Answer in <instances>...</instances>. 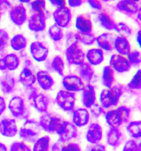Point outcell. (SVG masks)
<instances>
[{
    "label": "cell",
    "instance_id": "cell-1",
    "mask_svg": "<svg viewBox=\"0 0 141 151\" xmlns=\"http://www.w3.org/2000/svg\"><path fill=\"white\" fill-rule=\"evenodd\" d=\"M130 115L131 109L128 107L121 106L106 113V122L111 127L119 128L122 124L128 122Z\"/></svg>",
    "mask_w": 141,
    "mask_h": 151
},
{
    "label": "cell",
    "instance_id": "cell-2",
    "mask_svg": "<svg viewBox=\"0 0 141 151\" xmlns=\"http://www.w3.org/2000/svg\"><path fill=\"white\" fill-rule=\"evenodd\" d=\"M123 93L121 86L113 85L109 88L103 89L100 95V102L101 106L105 109L116 106Z\"/></svg>",
    "mask_w": 141,
    "mask_h": 151
},
{
    "label": "cell",
    "instance_id": "cell-3",
    "mask_svg": "<svg viewBox=\"0 0 141 151\" xmlns=\"http://www.w3.org/2000/svg\"><path fill=\"white\" fill-rule=\"evenodd\" d=\"M40 132L39 122L34 119H28L19 129V136L26 142L34 143L39 138Z\"/></svg>",
    "mask_w": 141,
    "mask_h": 151
},
{
    "label": "cell",
    "instance_id": "cell-4",
    "mask_svg": "<svg viewBox=\"0 0 141 151\" xmlns=\"http://www.w3.org/2000/svg\"><path fill=\"white\" fill-rule=\"evenodd\" d=\"M63 120L56 115L46 112L41 116L39 124L44 131L49 133H56Z\"/></svg>",
    "mask_w": 141,
    "mask_h": 151
},
{
    "label": "cell",
    "instance_id": "cell-5",
    "mask_svg": "<svg viewBox=\"0 0 141 151\" xmlns=\"http://www.w3.org/2000/svg\"><path fill=\"white\" fill-rule=\"evenodd\" d=\"M31 105L40 113H46L48 111L49 101L47 96L33 88L28 96Z\"/></svg>",
    "mask_w": 141,
    "mask_h": 151
},
{
    "label": "cell",
    "instance_id": "cell-6",
    "mask_svg": "<svg viewBox=\"0 0 141 151\" xmlns=\"http://www.w3.org/2000/svg\"><path fill=\"white\" fill-rule=\"evenodd\" d=\"M8 108L13 117L22 119L26 118L29 114L24 100L21 96H15L9 102Z\"/></svg>",
    "mask_w": 141,
    "mask_h": 151
},
{
    "label": "cell",
    "instance_id": "cell-7",
    "mask_svg": "<svg viewBox=\"0 0 141 151\" xmlns=\"http://www.w3.org/2000/svg\"><path fill=\"white\" fill-rule=\"evenodd\" d=\"M75 93L67 90L59 91L55 98L57 105L63 111L68 112L75 110Z\"/></svg>",
    "mask_w": 141,
    "mask_h": 151
},
{
    "label": "cell",
    "instance_id": "cell-8",
    "mask_svg": "<svg viewBox=\"0 0 141 151\" xmlns=\"http://www.w3.org/2000/svg\"><path fill=\"white\" fill-rule=\"evenodd\" d=\"M58 135V141L69 142L78 136L77 127L72 122L63 120L56 132Z\"/></svg>",
    "mask_w": 141,
    "mask_h": 151
},
{
    "label": "cell",
    "instance_id": "cell-9",
    "mask_svg": "<svg viewBox=\"0 0 141 151\" xmlns=\"http://www.w3.org/2000/svg\"><path fill=\"white\" fill-rule=\"evenodd\" d=\"M66 57L70 64L79 65L83 63L85 54L76 42L70 45L66 49Z\"/></svg>",
    "mask_w": 141,
    "mask_h": 151
},
{
    "label": "cell",
    "instance_id": "cell-10",
    "mask_svg": "<svg viewBox=\"0 0 141 151\" xmlns=\"http://www.w3.org/2000/svg\"><path fill=\"white\" fill-rule=\"evenodd\" d=\"M62 85L66 90L70 92H79L83 90L85 86L83 80L78 76L69 75L62 79Z\"/></svg>",
    "mask_w": 141,
    "mask_h": 151
},
{
    "label": "cell",
    "instance_id": "cell-11",
    "mask_svg": "<svg viewBox=\"0 0 141 151\" xmlns=\"http://www.w3.org/2000/svg\"><path fill=\"white\" fill-rule=\"evenodd\" d=\"M53 15L56 24L61 28L67 27L70 22L72 17L70 9L65 6L57 7Z\"/></svg>",
    "mask_w": 141,
    "mask_h": 151
},
{
    "label": "cell",
    "instance_id": "cell-12",
    "mask_svg": "<svg viewBox=\"0 0 141 151\" xmlns=\"http://www.w3.org/2000/svg\"><path fill=\"white\" fill-rule=\"evenodd\" d=\"M9 16L14 24L18 26H22L26 21V9L22 4L16 5L9 10Z\"/></svg>",
    "mask_w": 141,
    "mask_h": 151
},
{
    "label": "cell",
    "instance_id": "cell-13",
    "mask_svg": "<svg viewBox=\"0 0 141 151\" xmlns=\"http://www.w3.org/2000/svg\"><path fill=\"white\" fill-rule=\"evenodd\" d=\"M18 132L16 121L13 119L6 118L0 121V134L6 137H13Z\"/></svg>",
    "mask_w": 141,
    "mask_h": 151
},
{
    "label": "cell",
    "instance_id": "cell-14",
    "mask_svg": "<svg viewBox=\"0 0 141 151\" xmlns=\"http://www.w3.org/2000/svg\"><path fill=\"white\" fill-rule=\"evenodd\" d=\"M110 66L113 70L119 73L129 71L131 65L127 59L120 54H114L110 59Z\"/></svg>",
    "mask_w": 141,
    "mask_h": 151
},
{
    "label": "cell",
    "instance_id": "cell-15",
    "mask_svg": "<svg viewBox=\"0 0 141 151\" xmlns=\"http://www.w3.org/2000/svg\"><path fill=\"white\" fill-rule=\"evenodd\" d=\"M19 59L16 54H8L0 58V70H15L19 67Z\"/></svg>",
    "mask_w": 141,
    "mask_h": 151
},
{
    "label": "cell",
    "instance_id": "cell-16",
    "mask_svg": "<svg viewBox=\"0 0 141 151\" xmlns=\"http://www.w3.org/2000/svg\"><path fill=\"white\" fill-rule=\"evenodd\" d=\"M103 132L101 126L97 123H92L88 127L86 139L88 142L92 144L100 143L103 139Z\"/></svg>",
    "mask_w": 141,
    "mask_h": 151
},
{
    "label": "cell",
    "instance_id": "cell-17",
    "mask_svg": "<svg viewBox=\"0 0 141 151\" xmlns=\"http://www.w3.org/2000/svg\"><path fill=\"white\" fill-rule=\"evenodd\" d=\"M30 51L32 57L38 62L44 61L48 54V49L39 42H34L31 44Z\"/></svg>",
    "mask_w": 141,
    "mask_h": 151
},
{
    "label": "cell",
    "instance_id": "cell-18",
    "mask_svg": "<svg viewBox=\"0 0 141 151\" xmlns=\"http://www.w3.org/2000/svg\"><path fill=\"white\" fill-rule=\"evenodd\" d=\"M82 91V103L85 107L89 109L96 101L97 95L95 88L92 85L87 83Z\"/></svg>",
    "mask_w": 141,
    "mask_h": 151
},
{
    "label": "cell",
    "instance_id": "cell-19",
    "mask_svg": "<svg viewBox=\"0 0 141 151\" xmlns=\"http://www.w3.org/2000/svg\"><path fill=\"white\" fill-rule=\"evenodd\" d=\"M90 119V114L85 108H78L73 111L72 121L76 127H83L87 124Z\"/></svg>",
    "mask_w": 141,
    "mask_h": 151
},
{
    "label": "cell",
    "instance_id": "cell-20",
    "mask_svg": "<svg viewBox=\"0 0 141 151\" xmlns=\"http://www.w3.org/2000/svg\"><path fill=\"white\" fill-rule=\"evenodd\" d=\"M106 142L108 145L117 148L122 142V133L119 128L111 127L106 133Z\"/></svg>",
    "mask_w": 141,
    "mask_h": 151
},
{
    "label": "cell",
    "instance_id": "cell-21",
    "mask_svg": "<svg viewBox=\"0 0 141 151\" xmlns=\"http://www.w3.org/2000/svg\"><path fill=\"white\" fill-rule=\"evenodd\" d=\"M45 20V16L35 13L31 16L28 20V28L32 31H42L46 27Z\"/></svg>",
    "mask_w": 141,
    "mask_h": 151
},
{
    "label": "cell",
    "instance_id": "cell-22",
    "mask_svg": "<svg viewBox=\"0 0 141 151\" xmlns=\"http://www.w3.org/2000/svg\"><path fill=\"white\" fill-rule=\"evenodd\" d=\"M36 79L40 88L44 90H49L54 84L53 78L48 71L40 70L36 73Z\"/></svg>",
    "mask_w": 141,
    "mask_h": 151
},
{
    "label": "cell",
    "instance_id": "cell-23",
    "mask_svg": "<svg viewBox=\"0 0 141 151\" xmlns=\"http://www.w3.org/2000/svg\"><path fill=\"white\" fill-rule=\"evenodd\" d=\"M116 7L120 12L127 14H135L138 11V6L133 0H121Z\"/></svg>",
    "mask_w": 141,
    "mask_h": 151
},
{
    "label": "cell",
    "instance_id": "cell-24",
    "mask_svg": "<svg viewBox=\"0 0 141 151\" xmlns=\"http://www.w3.org/2000/svg\"><path fill=\"white\" fill-rule=\"evenodd\" d=\"M19 81L24 87L31 88L36 81V76L29 69L25 68L19 74Z\"/></svg>",
    "mask_w": 141,
    "mask_h": 151
},
{
    "label": "cell",
    "instance_id": "cell-25",
    "mask_svg": "<svg viewBox=\"0 0 141 151\" xmlns=\"http://www.w3.org/2000/svg\"><path fill=\"white\" fill-rule=\"evenodd\" d=\"M98 45L102 49L111 51L114 48L115 39L112 34L103 33L96 38Z\"/></svg>",
    "mask_w": 141,
    "mask_h": 151
},
{
    "label": "cell",
    "instance_id": "cell-26",
    "mask_svg": "<svg viewBox=\"0 0 141 151\" xmlns=\"http://www.w3.org/2000/svg\"><path fill=\"white\" fill-rule=\"evenodd\" d=\"M16 87V80L13 76L6 74L0 81V88L4 94H10L14 91Z\"/></svg>",
    "mask_w": 141,
    "mask_h": 151
},
{
    "label": "cell",
    "instance_id": "cell-27",
    "mask_svg": "<svg viewBox=\"0 0 141 151\" xmlns=\"http://www.w3.org/2000/svg\"><path fill=\"white\" fill-rule=\"evenodd\" d=\"M75 27L83 33H90L92 30V22L88 16L81 14L75 20Z\"/></svg>",
    "mask_w": 141,
    "mask_h": 151
},
{
    "label": "cell",
    "instance_id": "cell-28",
    "mask_svg": "<svg viewBox=\"0 0 141 151\" xmlns=\"http://www.w3.org/2000/svg\"><path fill=\"white\" fill-rule=\"evenodd\" d=\"M114 48L120 55H127L131 51V46L126 38L119 36L114 41Z\"/></svg>",
    "mask_w": 141,
    "mask_h": 151
},
{
    "label": "cell",
    "instance_id": "cell-29",
    "mask_svg": "<svg viewBox=\"0 0 141 151\" xmlns=\"http://www.w3.org/2000/svg\"><path fill=\"white\" fill-rule=\"evenodd\" d=\"M51 151H82L79 145L75 142H62L57 141L51 148Z\"/></svg>",
    "mask_w": 141,
    "mask_h": 151
},
{
    "label": "cell",
    "instance_id": "cell-30",
    "mask_svg": "<svg viewBox=\"0 0 141 151\" xmlns=\"http://www.w3.org/2000/svg\"><path fill=\"white\" fill-rule=\"evenodd\" d=\"M87 58L89 63L93 65H98L104 60V53L101 49H89L87 54Z\"/></svg>",
    "mask_w": 141,
    "mask_h": 151
},
{
    "label": "cell",
    "instance_id": "cell-31",
    "mask_svg": "<svg viewBox=\"0 0 141 151\" xmlns=\"http://www.w3.org/2000/svg\"><path fill=\"white\" fill-rule=\"evenodd\" d=\"M115 81L114 70L110 66H105L103 69L101 76V83L106 88H109L113 86Z\"/></svg>",
    "mask_w": 141,
    "mask_h": 151
},
{
    "label": "cell",
    "instance_id": "cell-32",
    "mask_svg": "<svg viewBox=\"0 0 141 151\" xmlns=\"http://www.w3.org/2000/svg\"><path fill=\"white\" fill-rule=\"evenodd\" d=\"M78 73L80 78L87 83H89L94 74V71L92 66L88 63L84 62L79 65Z\"/></svg>",
    "mask_w": 141,
    "mask_h": 151
},
{
    "label": "cell",
    "instance_id": "cell-33",
    "mask_svg": "<svg viewBox=\"0 0 141 151\" xmlns=\"http://www.w3.org/2000/svg\"><path fill=\"white\" fill-rule=\"evenodd\" d=\"M9 45L12 49L19 51L24 49L27 45L26 38L22 34H17L9 40Z\"/></svg>",
    "mask_w": 141,
    "mask_h": 151
},
{
    "label": "cell",
    "instance_id": "cell-34",
    "mask_svg": "<svg viewBox=\"0 0 141 151\" xmlns=\"http://www.w3.org/2000/svg\"><path fill=\"white\" fill-rule=\"evenodd\" d=\"M98 21L101 26L106 29L109 31L115 29L116 23L110 14L105 12H103L99 14L98 16Z\"/></svg>",
    "mask_w": 141,
    "mask_h": 151
},
{
    "label": "cell",
    "instance_id": "cell-35",
    "mask_svg": "<svg viewBox=\"0 0 141 151\" xmlns=\"http://www.w3.org/2000/svg\"><path fill=\"white\" fill-rule=\"evenodd\" d=\"M126 131L128 134L134 138H140L141 136V121H134L128 123Z\"/></svg>",
    "mask_w": 141,
    "mask_h": 151
},
{
    "label": "cell",
    "instance_id": "cell-36",
    "mask_svg": "<svg viewBox=\"0 0 141 151\" xmlns=\"http://www.w3.org/2000/svg\"><path fill=\"white\" fill-rule=\"evenodd\" d=\"M50 143V137L44 136L39 137L35 142L33 151H48Z\"/></svg>",
    "mask_w": 141,
    "mask_h": 151
},
{
    "label": "cell",
    "instance_id": "cell-37",
    "mask_svg": "<svg viewBox=\"0 0 141 151\" xmlns=\"http://www.w3.org/2000/svg\"><path fill=\"white\" fill-rule=\"evenodd\" d=\"M9 44V36L8 32L0 28V58L5 54Z\"/></svg>",
    "mask_w": 141,
    "mask_h": 151
},
{
    "label": "cell",
    "instance_id": "cell-38",
    "mask_svg": "<svg viewBox=\"0 0 141 151\" xmlns=\"http://www.w3.org/2000/svg\"><path fill=\"white\" fill-rule=\"evenodd\" d=\"M75 37L77 40H79L84 45H87L94 44L96 40V37L90 33H83L79 32L75 35Z\"/></svg>",
    "mask_w": 141,
    "mask_h": 151
},
{
    "label": "cell",
    "instance_id": "cell-39",
    "mask_svg": "<svg viewBox=\"0 0 141 151\" xmlns=\"http://www.w3.org/2000/svg\"><path fill=\"white\" fill-rule=\"evenodd\" d=\"M31 8L35 14L46 17V2L45 0H35L31 3Z\"/></svg>",
    "mask_w": 141,
    "mask_h": 151
},
{
    "label": "cell",
    "instance_id": "cell-40",
    "mask_svg": "<svg viewBox=\"0 0 141 151\" xmlns=\"http://www.w3.org/2000/svg\"><path fill=\"white\" fill-rule=\"evenodd\" d=\"M48 34L51 40L54 41L61 40L63 37V32L61 28L57 26L56 24L49 27Z\"/></svg>",
    "mask_w": 141,
    "mask_h": 151
},
{
    "label": "cell",
    "instance_id": "cell-41",
    "mask_svg": "<svg viewBox=\"0 0 141 151\" xmlns=\"http://www.w3.org/2000/svg\"><path fill=\"white\" fill-rule=\"evenodd\" d=\"M51 66L53 70L59 74L63 76V71L65 69V63L63 59L60 56H56L53 59Z\"/></svg>",
    "mask_w": 141,
    "mask_h": 151
},
{
    "label": "cell",
    "instance_id": "cell-42",
    "mask_svg": "<svg viewBox=\"0 0 141 151\" xmlns=\"http://www.w3.org/2000/svg\"><path fill=\"white\" fill-rule=\"evenodd\" d=\"M115 29L120 35V36L124 37L125 38L131 36L132 33L131 28L124 23L120 22L118 24H116Z\"/></svg>",
    "mask_w": 141,
    "mask_h": 151
},
{
    "label": "cell",
    "instance_id": "cell-43",
    "mask_svg": "<svg viewBox=\"0 0 141 151\" xmlns=\"http://www.w3.org/2000/svg\"><path fill=\"white\" fill-rule=\"evenodd\" d=\"M141 71L139 69L131 80L128 83L127 86L130 89L140 90L141 89Z\"/></svg>",
    "mask_w": 141,
    "mask_h": 151
},
{
    "label": "cell",
    "instance_id": "cell-44",
    "mask_svg": "<svg viewBox=\"0 0 141 151\" xmlns=\"http://www.w3.org/2000/svg\"><path fill=\"white\" fill-rule=\"evenodd\" d=\"M9 151H32L31 146L24 142H13L9 147Z\"/></svg>",
    "mask_w": 141,
    "mask_h": 151
},
{
    "label": "cell",
    "instance_id": "cell-45",
    "mask_svg": "<svg viewBox=\"0 0 141 151\" xmlns=\"http://www.w3.org/2000/svg\"><path fill=\"white\" fill-rule=\"evenodd\" d=\"M128 60L133 65H139L141 63V53L140 52L134 50L130 51L127 55Z\"/></svg>",
    "mask_w": 141,
    "mask_h": 151
},
{
    "label": "cell",
    "instance_id": "cell-46",
    "mask_svg": "<svg viewBox=\"0 0 141 151\" xmlns=\"http://www.w3.org/2000/svg\"><path fill=\"white\" fill-rule=\"evenodd\" d=\"M140 145L134 139H130L125 143L122 151H141Z\"/></svg>",
    "mask_w": 141,
    "mask_h": 151
},
{
    "label": "cell",
    "instance_id": "cell-47",
    "mask_svg": "<svg viewBox=\"0 0 141 151\" xmlns=\"http://www.w3.org/2000/svg\"><path fill=\"white\" fill-rule=\"evenodd\" d=\"M16 0H0V12H4L10 10L15 5Z\"/></svg>",
    "mask_w": 141,
    "mask_h": 151
},
{
    "label": "cell",
    "instance_id": "cell-48",
    "mask_svg": "<svg viewBox=\"0 0 141 151\" xmlns=\"http://www.w3.org/2000/svg\"><path fill=\"white\" fill-rule=\"evenodd\" d=\"M89 109L92 115L95 117H99L104 112L103 107L98 103H94Z\"/></svg>",
    "mask_w": 141,
    "mask_h": 151
},
{
    "label": "cell",
    "instance_id": "cell-49",
    "mask_svg": "<svg viewBox=\"0 0 141 151\" xmlns=\"http://www.w3.org/2000/svg\"><path fill=\"white\" fill-rule=\"evenodd\" d=\"M89 4L90 6L96 9H101L102 8V4L99 0H88Z\"/></svg>",
    "mask_w": 141,
    "mask_h": 151
},
{
    "label": "cell",
    "instance_id": "cell-50",
    "mask_svg": "<svg viewBox=\"0 0 141 151\" xmlns=\"http://www.w3.org/2000/svg\"><path fill=\"white\" fill-rule=\"evenodd\" d=\"M93 145L89 151H106L105 146L101 143H98Z\"/></svg>",
    "mask_w": 141,
    "mask_h": 151
},
{
    "label": "cell",
    "instance_id": "cell-51",
    "mask_svg": "<svg viewBox=\"0 0 141 151\" xmlns=\"http://www.w3.org/2000/svg\"><path fill=\"white\" fill-rule=\"evenodd\" d=\"M50 2L57 7L65 6L66 5V0H48Z\"/></svg>",
    "mask_w": 141,
    "mask_h": 151
},
{
    "label": "cell",
    "instance_id": "cell-52",
    "mask_svg": "<svg viewBox=\"0 0 141 151\" xmlns=\"http://www.w3.org/2000/svg\"><path fill=\"white\" fill-rule=\"evenodd\" d=\"M6 109V103L4 98L0 96V116L2 115Z\"/></svg>",
    "mask_w": 141,
    "mask_h": 151
},
{
    "label": "cell",
    "instance_id": "cell-53",
    "mask_svg": "<svg viewBox=\"0 0 141 151\" xmlns=\"http://www.w3.org/2000/svg\"><path fill=\"white\" fill-rule=\"evenodd\" d=\"M68 5L72 7H78L82 4L83 0H68Z\"/></svg>",
    "mask_w": 141,
    "mask_h": 151
},
{
    "label": "cell",
    "instance_id": "cell-54",
    "mask_svg": "<svg viewBox=\"0 0 141 151\" xmlns=\"http://www.w3.org/2000/svg\"><path fill=\"white\" fill-rule=\"evenodd\" d=\"M0 151H8L7 146L2 142H0Z\"/></svg>",
    "mask_w": 141,
    "mask_h": 151
},
{
    "label": "cell",
    "instance_id": "cell-55",
    "mask_svg": "<svg viewBox=\"0 0 141 151\" xmlns=\"http://www.w3.org/2000/svg\"><path fill=\"white\" fill-rule=\"evenodd\" d=\"M140 34H141V32H138V36H137V40L138 41V44H139L140 45H141V40H140L141 37H140Z\"/></svg>",
    "mask_w": 141,
    "mask_h": 151
},
{
    "label": "cell",
    "instance_id": "cell-56",
    "mask_svg": "<svg viewBox=\"0 0 141 151\" xmlns=\"http://www.w3.org/2000/svg\"><path fill=\"white\" fill-rule=\"evenodd\" d=\"M21 3H28L31 1V0H19Z\"/></svg>",
    "mask_w": 141,
    "mask_h": 151
},
{
    "label": "cell",
    "instance_id": "cell-57",
    "mask_svg": "<svg viewBox=\"0 0 141 151\" xmlns=\"http://www.w3.org/2000/svg\"><path fill=\"white\" fill-rule=\"evenodd\" d=\"M103 1H104V2H108V1H114V0H101Z\"/></svg>",
    "mask_w": 141,
    "mask_h": 151
},
{
    "label": "cell",
    "instance_id": "cell-58",
    "mask_svg": "<svg viewBox=\"0 0 141 151\" xmlns=\"http://www.w3.org/2000/svg\"><path fill=\"white\" fill-rule=\"evenodd\" d=\"M133 1H135V2H138V1H140V0H133Z\"/></svg>",
    "mask_w": 141,
    "mask_h": 151
},
{
    "label": "cell",
    "instance_id": "cell-59",
    "mask_svg": "<svg viewBox=\"0 0 141 151\" xmlns=\"http://www.w3.org/2000/svg\"><path fill=\"white\" fill-rule=\"evenodd\" d=\"M1 13L0 12V21H1Z\"/></svg>",
    "mask_w": 141,
    "mask_h": 151
}]
</instances>
